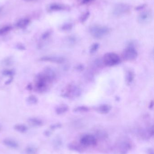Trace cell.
I'll return each mask as SVG.
<instances>
[{"label":"cell","mask_w":154,"mask_h":154,"mask_svg":"<svg viewBox=\"0 0 154 154\" xmlns=\"http://www.w3.org/2000/svg\"><path fill=\"white\" fill-rule=\"evenodd\" d=\"M51 83L43 73H41L38 74L36 77L35 88L39 92H44L48 89L49 84Z\"/></svg>","instance_id":"obj_1"},{"label":"cell","mask_w":154,"mask_h":154,"mask_svg":"<svg viewBox=\"0 0 154 154\" xmlns=\"http://www.w3.org/2000/svg\"><path fill=\"white\" fill-rule=\"evenodd\" d=\"M109 32L110 29L106 26L95 25L90 28V34L96 39H101L103 38L108 34Z\"/></svg>","instance_id":"obj_2"},{"label":"cell","mask_w":154,"mask_h":154,"mask_svg":"<svg viewBox=\"0 0 154 154\" xmlns=\"http://www.w3.org/2000/svg\"><path fill=\"white\" fill-rule=\"evenodd\" d=\"M81 91L78 87L73 84H69L64 88L62 96L66 98H75L79 97Z\"/></svg>","instance_id":"obj_3"},{"label":"cell","mask_w":154,"mask_h":154,"mask_svg":"<svg viewBox=\"0 0 154 154\" xmlns=\"http://www.w3.org/2000/svg\"><path fill=\"white\" fill-rule=\"evenodd\" d=\"M120 61L119 55L114 52H108L103 56V63L106 66H115L119 64Z\"/></svg>","instance_id":"obj_4"},{"label":"cell","mask_w":154,"mask_h":154,"mask_svg":"<svg viewBox=\"0 0 154 154\" xmlns=\"http://www.w3.org/2000/svg\"><path fill=\"white\" fill-rule=\"evenodd\" d=\"M138 53L132 44H130L123 52V57L128 61H132L137 58Z\"/></svg>","instance_id":"obj_5"},{"label":"cell","mask_w":154,"mask_h":154,"mask_svg":"<svg viewBox=\"0 0 154 154\" xmlns=\"http://www.w3.org/2000/svg\"><path fill=\"white\" fill-rule=\"evenodd\" d=\"M80 142L82 145L85 146H94L97 144V138L93 135H85L82 136Z\"/></svg>","instance_id":"obj_6"},{"label":"cell","mask_w":154,"mask_h":154,"mask_svg":"<svg viewBox=\"0 0 154 154\" xmlns=\"http://www.w3.org/2000/svg\"><path fill=\"white\" fill-rule=\"evenodd\" d=\"M130 10L128 5L125 3H119L115 6L113 10V14L116 17H119L128 13Z\"/></svg>","instance_id":"obj_7"},{"label":"cell","mask_w":154,"mask_h":154,"mask_svg":"<svg viewBox=\"0 0 154 154\" xmlns=\"http://www.w3.org/2000/svg\"><path fill=\"white\" fill-rule=\"evenodd\" d=\"M39 60L40 61L48 62L57 64H62L65 61L64 58L54 56H44L40 58Z\"/></svg>","instance_id":"obj_8"},{"label":"cell","mask_w":154,"mask_h":154,"mask_svg":"<svg viewBox=\"0 0 154 154\" xmlns=\"http://www.w3.org/2000/svg\"><path fill=\"white\" fill-rule=\"evenodd\" d=\"M152 18V13L150 11H143L139 15L138 21L140 24H145L150 22Z\"/></svg>","instance_id":"obj_9"},{"label":"cell","mask_w":154,"mask_h":154,"mask_svg":"<svg viewBox=\"0 0 154 154\" xmlns=\"http://www.w3.org/2000/svg\"><path fill=\"white\" fill-rule=\"evenodd\" d=\"M111 106L108 104H103L96 107L95 110L100 114H107L111 110Z\"/></svg>","instance_id":"obj_10"},{"label":"cell","mask_w":154,"mask_h":154,"mask_svg":"<svg viewBox=\"0 0 154 154\" xmlns=\"http://www.w3.org/2000/svg\"><path fill=\"white\" fill-rule=\"evenodd\" d=\"M43 73L51 82H52L56 78V73L54 71L50 68L48 67L45 68Z\"/></svg>","instance_id":"obj_11"},{"label":"cell","mask_w":154,"mask_h":154,"mask_svg":"<svg viewBox=\"0 0 154 154\" xmlns=\"http://www.w3.org/2000/svg\"><path fill=\"white\" fill-rule=\"evenodd\" d=\"M67 7L65 5L58 3H53L49 7V9L52 11H61L66 10Z\"/></svg>","instance_id":"obj_12"},{"label":"cell","mask_w":154,"mask_h":154,"mask_svg":"<svg viewBox=\"0 0 154 154\" xmlns=\"http://www.w3.org/2000/svg\"><path fill=\"white\" fill-rule=\"evenodd\" d=\"M69 110L68 106L66 104H61L56 108L55 112L57 115H60L66 113Z\"/></svg>","instance_id":"obj_13"},{"label":"cell","mask_w":154,"mask_h":154,"mask_svg":"<svg viewBox=\"0 0 154 154\" xmlns=\"http://www.w3.org/2000/svg\"><path fill=\"white\" fill-rule=\"evenodd\" d=\"M132 145L128 141H124L122 143L120 146V152L121 154H126L131 149Z\"/></svg>","instance_id":"obj_14"},{"label":"cell","mask_w":154,"mask_h":154,"mask_svg":"<svg viewBox=\"0 0 154 154\" xmlns=\"http://www.w3.org/2000/svg\"><path fill=\"white\" fill-rule=\"evenodd\" d=\"M28 121L30 125L33 127H40L43 124V121L41 119L36 118H29Z\"/></svg>","instance_id":"obj_15"},{"label":"cell","mask_w":154,"mask_h":154,"mask_svg":"<svg viewBox=\"0 0 154 154\" xmlns=\"http://www.w3.org/2000/svg\"><path fill=\"white\" fill-rule=\"evenodd\" d=\"M3 142L5 145L7 147H9L13 149H16L18 147V144L16 141H14L11 139H5Z\"/></svg>","instance_id":"obj_16"},{"label":"cell","mask_w":154,"mask_h":154,"mask_svg":"<svg viewBox=\"0 0 154 154\" xmlns=\"http://www.w3.org/2000/svg\"><path fill=\"white\" fill-rule=\"evenodd\" d=\"M27 102L31 105H34L38 103V100L37 97L34 95L29 96L26 98Z\"/></svg>","instance_id":"obj_17"},{"label":"cell","mask_w":154,"mask_h":154,"mask_svg":"<svg viewBox=\"0 0 154 154\" xmlns=\"http://www.w3.org/2000/svg\"><path fill=\"white\" fill-rule=\"evenodd\" d=\"M30 23V20L28 19H24L20 20L16 24V26L19 28H24L27 26Z\"/></svg>","instance_id":"obj_18"},{"label":"cell","mask_w":154,"mask_h":154,"mask_svg":"<svg viewBox=\"0 0 154 154\" xmlns=\"http://www.w3.org/2000/svg\"><path fill=\"white\" fill-rule=\"evenodd\" d=\"M13 59L11 56L5 58L2 60V64L3 66H9L13 64Z\"/></svg>","instance_id":"obj_19"},{"label":"cell","mask_w":154,"mask_h":154,"mask_svg":"<svg viewBox=\"0 0 154 154\" xmlns=\"http://www.w3.org/2000/svg\"><path fill=\"white\" fill-rule=\"evenodd\" d=\"M15 129L19 132L24 133L28 130V128L26 126L22 124H18L15 126Z\"/></svg>","instance_id":"obj_20"},{"label":"cell","mask_w":154,"mask_h":154,"mask_svg":"<svg viewBox=\"0 0 154 154\" xmlns=\"http://www.w3.org/2000/svg\"><path fill=\"white\" fill-rule=\"evenodd\" d=\"M89 109L88 107L86 106H78L75 108L73 110V111L75 113H85L89 111Z\"/></svg>","instance_id":"obj_21"},{"label":"cell","mask_w":154,"mask_h":154,"mask_svg":"<svg viewBox=\"0 0 154 154\" xmlns=\"http://www.w3.org/2000/svg\"><path fill=\"white\" fill-rule=\"evenodd\" d=\"M135 75L133 72L131 70H128L126 74V81L128 84L131 83L134 79Z\"/></svg>","instance_id":"obj_22"},{"label":"cell","mask_w":154,"mask_h":154,"mask_svg":"<svg viewBox=\"0 0 154 154\" xmlns=\"http://www.w3.org/2000/svg\"><path fill=\"white\" fill-rule=\"evenodd\" d=\"M11 29L12 28L10 26H6L2 27L0 29V35H3L9 33L11 30Z\"/></svg>","instance_id":"obj_23"},{"label":"cell","mask_w":154,"mask_h":154,"mask_svg":"<svg viewBox=\"0 0 154 154\" xmlns=\"http://www.w3.org/2000/svg\"><path fill=\"white\" fill-rule=\"evenodd\" d=\"M68 148L70 150L80 152V153H82L83 151L82 149L79 146H78L76 145H75H75L72 144H69V145H68Z\"/></svg>","instance_id":"obj_24"},{"label":"cell","mask_w":154,"mask_h":154,"mask_svg":"<svg viewBox=\"0 0 154 154\" xmlns=\"http://www.w3.org/2000/svg\"><path fill=\"white\" fill-rule=\"evenodd\" d=\"M2 73L5 76L11 77L15 74V72L12 69H6L2 71Z\"/></svg>","instance_id":"obj_25"},{"label":"cell","mask_w":154,"mask_h":154,"mask_svg":"<svg viewBox=\"0 0 154 154\" xmlns=\"http://www.w3.org/2000/svg\"><path fill=\"white\" fill-rule=\"evenodd\" d=\"M73 26V25L72 23H66L62 26L61 27V29L62 30L64 31H69L72 29Z\"/></svg>","instance_id":"obj_26"},{"label":"cell","mask_w":154,"mask_h":154,"mask_svg":"<svg viewBox=\"0 0 154 154\" xmlns=\"http://www.w3.org/2000/svg\"><path fill=\"white\" fill-rule=\"evenodd\" d=\"M99 44L97 43H95L93 44L92 46L90 47V53L93 54V53H95V52H96L99 48Z\"/></svg>","instance_id":"obj_27"},{"label":"cell","mask_w":154,"mask_h":154,"mask_svg":"<svg viewBox=\"0 0 154 154\" xmlns=\"http://www.w3.org/2000/svg\"><path fill=\"white\" fill-rule=\"evenodd\" d=\"M52 34V32L50 30L46 31L44 33L42 34L41 36V39L43 40H46L49 39V37H50Z\"/></svg>","instance_id":"obj_28"},{"label":"cell","mask_w":154,"mask_h":154,"mask_svg":"<svg viewBox=\"0 0 154 154\" xmlns=\"http://www.w3.org/2000/svg\"><path fill=\"white\" fill-rule=\"evenodd\" d=\"M90 15V13L89 11H87V12H85V13L83 14L80 18L81 22L82 23H84V22H86V21L89 17Z\"/></svg>","instance_id":"obj_29"},{"label":"cell","mask_w":154,"mask_h":154,"mask_svg":"<svg viewBox=\"0 0 154 154\" xmlns=\"http://www.w3.org/2000/svg\"><path fill=\"white\" fill-rule=\"evenodd\" d=\"M37 152V149L33 147H29L27 148L26 149V152L27 154H36Z\"/></svg>","instance_id":"obj_30"},{"label":"cell","mask_w":154,"mask_h":154,"mask_svg":"<svg viewBox=\"0 0 154 154\" xmlns=\"http://www.w3.org/2000/svg\"><path fill=\"white\" fill-rule=\"evenodd\" d=\"M97 135L100 138L104 139L106 137H107V134L103 131H100L98 132L97 133Z\"/></svg>","instance_id":"obj_31"},{"label":"cell","mask_w":154,"mask_h":154,"mask_svg":"<svg viewBox=\"0 0 154 154\" xmlns=\"http://www.w3.org/2000/svg\"><path fill=\"white\" fill-rule=\"evenodd\" d=\"M16 48L20 50V51H24L26 50V47L25 46H24V45L23 44H21V43H19L16 46Z\"/></svg>","instance_id":"obj_32"},{"label":"cell","mask_w":154,"mask_h":154,"mask_svg":"<svg viewBox=\"0 0 154 154\" xmlns=\"http://www.w3.org/2000/svg\"><path fill=\"white\" fill-rule=\"evenodd\" d=\"M56 141L55 145L57 147H60L62 145V141L59 139H57Z\"/></svg>","instance_id":"obj_33"},{"label":"cell","mask_w":154,"mask_h":154,"mask_svg":"<svg viewBox=\"0 0 154 154\" xmlns=\"http://www.w3.org/2000/svg\"><path fill=\"white\" fill-rule=\"evenodd\" d=\"M61 127V124H60V123H57V124H53V125H52L51 126V128H52V129H55L57 128H60Z\"/></svg>","instance_id":"obj_34"},{"label":"cell","mask_w":154,"mask_h":154,"mask_svg":"<svg viewBox=\"0 0 154 154\" xmlns=\"http://www.w3.org/2000/svg\"><path fill=\"white\" fill-rule=\"evenodd\" d=\"M94 1L95 0H82L81 3L83 5L88 4L89 3H90L91 2H92Z\"/></svg>","instance_id":"obj_35"},{"label":"cell","mask_w":154,"mask_h":154,"mask_svg":"<svg viewBox=\"0 0 154 154\" xmlns=\"http://www.w3.org/2000/svg\"><path fill=\"white\" fill-rule=\"evenodd\" d=\"M84 66H83V65H82V64H80V65H78L76 66V68H75V69H76V70H83L84 69Z\"/></svg>","instance_id":"obj_36"},{"label":"cell","mask_w":154,"mask_h":154,"mask_svg":"<svg viewBox=\"0 0 154 154\" xmlns=\"http://www.w3.org/2000/svg\"><path fill=\"white\" fill-rule=\"evenodd\" d=\"M13 77H11L10 79H9L8 80H7V81L5 82V84H6V85H9L10 84H11V83H12V82L13 81Z\"/></svg>","instance_id":"obj_37"},{"label":"cell","mask_w":154,"mask_h":154,"mask_svg":"<svg viewBox=\"0 0 154 154\" xmlns=\"http://www.w3.org/2000/svg\"><path fill=\"white\" fill-rule=\"evenodd\" d=\"M33 85L32 84H28V85L27 86L26 88L27 90H28L29 91H31L33 89Z\"/></svg>","instance_id":"obj_38"},{"label":"cell","mask_w":154,"mask_h":154,"mask_svg":"<svg viewBox=\"0 0 154 154\" xmlns=\"http://www.w3.org/2000/svg\"><path fill=\"white\" fill-rule=\"evenodd\" d=\"M147 154H154V150L152 148H149L147 150Z\"/></svg>","instance_id":"obj_39"},{"label":"cell","mask_w":154,"mask_h":154,"mask_svg":"<svg viewBox=\"0 0 154 154\" xmlns=\"http://www.w3.org/2000/svg\"><path fill=\"white\" fill-rule=\"evenodd\" d=\"M153 106H154V102L152 101L150 102V105L149 106V108L150 109H152L153 108Z\"/></svg>","instance_id":"obj_40"},{"label":"cell","mask_w":154,"mask_h":154,"mask_svg":"<svg viewBox=\"0 0 154 154\" xmlns=\"http://www.w3.org/2000/svg\"><path fill=\"white\" fill-rule=\"evenodd\" d=\"M144 5H142V6H140L139 7H138L137 9V10H140V8L142 9V8H144Z\"/></svg>","instance_id":"obj_41"},{"label":"cell","mask_w":154,"mask_h":154,"mask_svg":"<svg viewBox=\"0 0 154 154\" xmlns=\"http://www.w3.org/2000/svg\"><path fill=\"white\" fill-rule=\"evenodd\" d=\"M25 1H27V2H30V1H33V0H25Z\"/></svg>","instance_id":"obj_42"}]
</instances>
